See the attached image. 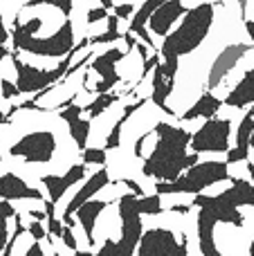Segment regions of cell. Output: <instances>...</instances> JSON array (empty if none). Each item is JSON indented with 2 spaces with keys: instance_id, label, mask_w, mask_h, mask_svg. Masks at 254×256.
I'll list each match as a JSON object with an SVG mask.
<instances>
[{
  "instance_id": "1",
  "label": "cell",
  "mask_w": 254,
  "mask_h": 256,
  "mask_svg": "<svg viewBox=\"0 0 254 256\" xmlns=\"http://www.w3.org/2000/svg\"><path fill=\"white\" fill-rule=\"evenodd\" d=\"M232 186L218 196H196V232L200 256H250L254 234L248 232L243 209H254V186L250 180L230 178Z\"/></svg>"
},
{
  "instance_id": "2",
  "label": "cell",
  "mask_w": 254,
  "mask_h": 256,
  "mask_svg": "<svg viewBox=\"0 0 254 256\" xmlns=\"http://www.w3.org/2000/svg\"><path fill=\"white\" fill-rule=\"evenodd\" d=\"M14 54L32 58H66L76 48L74 20L48 0H27L12 22Z\"/></svg>"
},
{
  "instance_id": "3",
  "label": "cell",
  "mask_w": 254,
  "mask_h": 256,
  "mask_svg": "<svg viewBox=\"0 0 254 256\" xmlns=\"http://www.w3.org/2000/svg\"><path fill=\"white\" fill-rule=\"evenodd\" d=\"M158 144L153 153L144 160L142 173L156 182H176L184 171L200 162V155L187 153L192 144V132L166 122H158L153 128Z\"/></svg>"
},
{
  "instance_id": "4",
  "label": "cell",
  "mask_w": 254,
  "mask_h": 256,
  "mask_svg": "<svg viewBox=\"0 0 254 256\" xmlns=\"http://www.w3.org/2000/svg\"><path fill=\"white\" fill-rule=\"evenodd\" d=\"M216 7H218L216 2H200L189 9L178 30H174L166 38H162L160 52H158L162 61H180V56L196 52L212 32Z\"/></svg>"
},
{
  "instance_id": "5",
  "label": "cell",
  "mask_w": 254,
  "mask_h": 256,
  "mask_svg": "<svg viewBox=\"0 0 254 256\" xmlns=\"http://www.w3.org/2000/svg\"><path fill=\"white\" fill-rule=\"evenodd\" d=\"M230 166L228 162H198L189 171H184L176 182H156V194L158 196H200L205 189L218 184V182L230 180Z\"/></svg>"
},
{
  "instance_id": "6",
  "label": "cell",
  "mask_w": 254,
  "mask_h": 256,
  "mask_svg": "<svg viewBox=\"0 0 254 256\" xmlns=\"http://www.w3.org/2000/svg\"><path fill=\"white\" fill-rule=\"evenodd\" d=\"M138 196L124 194L120 198V220H122V236L120 240H110L99 248V252L94 256H135L138 245L142 240L144 227H142V214L138 207Z\"/></svg>"
},
{
  "instance_id": "7",
  "label": "cell",
  "mask_w": 254,
  "mask_h": 256,
  "mask_svg": "<svg viewBox=\"0 0 254 256\" xmlns=\"http://www.w3.org/2000/svg\"><path fill=\"white\" fill-rule=\"evenodd\" d=\"M58 135L52 128H36L25 135H20L14 144H9L7 153L9 158L20 160L22 164H32V166H40V164H50L58 153Z\"/></svg>"
},
{
  "instance_id": "8",
  "label": "cell",
  "mask_w": 254,
  "mask_h": 256,
  "mask_svg": "<svg viewBox=\"0 0 254 256\" xmlns=\"http://www.w3.org/2000/svg\"><path fill=\"white\" fill-rule=\"evenodd\" d=\"M135 256H189L187 234H176L166 227H153L142 234Z\"/></svg>"
},
{
  "instance_id": "9",
  "label": "cell",
  "mask_w": 254,
  "mask_h": 256,
  "mask_svg": "<svg viewBox=\"0 0 254 256\" xmlns=\"http://www.w3.org/2000/svg\"><path fill=\"white\" fill-rule=\"evenodd\" d=\"M230 137H232V122L230 120H207L205 124L198 128L196 132H192V153L202 155V153H228L230 146Z\"/></svg>"
},
{
  "instance_id": "10",
  "label": "cell",
  "mask_w": 254,
  "mask_h": 256,
  "mask_svg": "<svg viewBox=\"0 0 254 256\" xmlns=\"http://www.w3.org/2000/svg\"><path fill=\"white\" fill-rule=\"evenodd\" d=\"M250 52H254L252 43H232L225 50H220V54L216 56V61L212 63L210 76H207V92L220 88V84L228 79L230 72H232Z\"/></svg>"
},
{
  "instance_id": "11",
  "label": "cell",
  "mask_w": 254,
  "mask_h": 256,
  "mask_svg": "<svg viewBox=\"0 0 254 256\" xmlns=\"http://www.w3.org/2000/svg\"><path fill=\"white\" fill-rule=\"evenodd\" d=\"M110 184V173H108V168H99L97 173H92V176L86 180V184L81 186L79 191L74 194V198L68 202L66 212H63V225L70 227V230H74L76 220H74V214L79 212L81 207H84L86 202H90V200H94V196L99 194L102 189H106V186Z\"/></svg>"
},
{
  "instance_id": "12",
  "label": "cell",
  "mask_w": 254,
  "mask_h": 256,
  "mask_svg": "<svg viewBox=\"0 0 254 256\" xmlns=\"http://www.w3.org/2000/svg\"><path fill=\"white\" fill-rule=\"evenodd\" d=\"M124 56H126V54L122 52V50L112 48V50H108V52H104V54H99V56L92 58L90 70L97 72V74L102 76V81H97V84H94L92 92H97V94L112 92V88H115V86L122 81L120 72H117V63H120Z\"/></svg>"
},
{
  "instance_id": "13",
  "label": "cell",
  "mask_w": 254,
  "mask_h": 256,
  "mask_svg": "<svg viewBox=\"0 0 254 256\" xmlns=\"http://www.w3.org/2000/svg\"><path fill=\"white\" fill-rule=\"evenodd\" d=\"M86 176H88V166H86V164H72V166L68 168V173H63V176H54V173L43 176L40 178V184L48 189L50 202L58 204V200L68 194V189H72L74 184H79Z\"/></svg>"
},
{
  "instance_id": "14",
  "label": "cell",
  "mask_w": 254,
  "mask_h": 256,
  "mask_svg": "<svg viewBox=\"0 0 254 256\" xmlns=\"http://www.w3.org/2000/svg\"><path fill=\"white\" fill-rule=\"evenodd\" d=\"M187 12H189V7L182 0H169V2H164L160 9H156V12L151 14L146 25L156 36L166 38V36L171 34V27H174L180 18H184Z\"/></svg>"
},
{
  "instance_id": "15",
  "label": "cell",
  "mask_w": 254,
  "mask_h": 256,
  "mask_svg": "<svg viewBox=\"0 0 254 256\" xmlns=\"http://www.w3.org/2000/svg\"><path fill=\"white\" fill-rule=\"evenodd\" d=\"M0 198L7 200V202H16V200H40V202H45L48 200L40 194V189L27 184L20 176L12 171L0 176Z\"/></svg>"
},
{
  "instance_id": "16",
  "label": "cell",
  "mask_w": 254,
  "mask_h": 256,
  "mask_svg": "<svg viewBox=\"0 0 254 256\" xmlns=\"http://www.w3.org/2000/svg\"><path fill=\"white\" fill-rule=\"evenodd\" d=\"M84 108L72 104V106H66L63 110H58V117L68 124V132H70L72 142L76 144L79 150L88 148V140H90V130H92V122L84 120Z\"/></svg>"
},
{
  "instance_id": "17",
  "label": "cell",
  "mask_w": 254,
  "mask_h": 256,
  "mask_svg": "<svg viewBox=\"0 0 254 256\" xmlns=\"http://www.w3.org/2000/svg\"><path fill=\"white\" fill-rule=\"evenodd\" d=\"M254 132V106L246 112V117L241 120V124L236 128V144L234 148L228 150V166L230 164H238V162H248L250 158V140Z\"/></svg>"
},
{
  "instance_id": "18",
  "label": "cell",
  "mask_w": 254,
  "mask_h": 256,
  "mask_svg": "<svg viewBox=\"0 0 254 256\" xmlns=\"http://www.w3.org/2000/svg\"><path fill=\"white\" fill-rule=\"evenodd\" d=\"M164 2H169V0H144V4L135 12V16L130 18V25H128V32L133 36H138V38H142V43L146 45V48H158V43L153 40V36L148 34V18H151V14L156 12V9H160Z\"/></svg>"
},
{
  "instance_id": "19",
  "label": "cell",
  "mask_w": 254,
  "mask_h": 256,
  "mask_svg": "<svg viewBox=\"0 0 254 256\" xmlns=\"http://www.w3.org/2000/svg\"><path fill=\"white\" fill-rule=\"evenodd\" d=\"M223 106H230V108H243L248 106H254V68L243 74V79L234 86V90L223 99Z\"/></svg>"
},
{
  "instance_id": "20",
  "label": "cell",
  "mask_w": 254,
  "mask_h": 256,
  "mask_svg": "<svg viewBox=\"0 0 254 256\" xmlns=\"http://www.w3.org/2000/svg\"><path fill=\"white\" fill-rule=\"evenodd\" d=\"M220 108H223V99L214 97V92H202L200 97H198V102L194 104L187 112H182V115H180V120H182V122L205 120L207 122V120H214V117L218 115Z\"/></svg>"
},
{
  "instance_id": "21",
  "label": "cell",
  "mask_w": 254,
  "mask_h": 256,
  "mask_svg": "<svg viewBox=\"0 0 254 256\" xmlns=\"http://www.w3.org/2000/svg\"><path fill=\"white\" fill-rule=\"evenodd\" d=\"M106 207H108L106 200H90V202H86L84 207L74 214L79 225L84 227L86 240H88L90 248L94 245V227H97V220H99V216L106 212Z\"/></svg>"
},
{
  "instance_id": "22",
  "label": "cell",
  "mask_w": 254,
  "mask_h": 256,
  "mask_svg": "<svg viewBox=\"0 0 254 256\" xmlns=\"http://www.w3.org/2000/svg\"><path fill=\"white\" fill-rule=\"evenodd\" d=\"M174 86L171 81L164 79V74H162L160 66L153 70V92H151V102L156 104L158 108H160L162 112H166V115H176L174 108H169V104H166V99L171 97V92H174Z\"/></svg>"
},
{
  "instance_id": "23",
  "label": "cell",
  "mask_w": 254,
  "mask_h": 256,
  "mask_svg": "<svg viewBox=\"0 0 254 256\" xmlns=\"http://www.w3.org/2000/svg\"><path fill=\"white\" fill-rule=\"evenodd\" d=\"M146 106V99H140V102H135V104H128V106L124 108V112H122V117L117 120V124L110 128V132H108V137H106V144H104V150H117L122 146V130H124V126H126V122L130 120V117L135 115V112L140 110V108H144Z\"/></svg>"
},
{
  "instance_id": "24",
  "label": "cell",
  "mask_w": 254,
  "mask_h": 256,
  "mask_svg": "<svg viewBox=\"0 0 254 256\" xmlns=\"http://www.w3.org/2000/svg\"><path fill=\"white\" fill-rule=\"evenodd\" d=\"M120 94L117 92H106V94H97V97H94V102H90L88 106L84 108V112L86 115H88V120L92 122V120H97V117H102L104 112L108 110V108L112 106V104H117L120 102Z\"/></svg>"
},
{
  "instance_id": "25",
  "label": "cell",
  "mask_w": 254,
  "mask_h": 256,
  "mask_svg": "<svg viewBox=\"0 0 254 256\" xmlns=\"http://www.w3.org/2000/svg\"><path fill=\"white\" fill-rule=\"evenodd\" d=\"M16 207H14L12 202H7V200H0V254L4 252V248H7L9 243V225L7 220L9 218H16Z\"/></svg>"
},
{
  "instance_id": "26",
  "label": "cell",
  "mask_w": 254,
  "mask_h": 256,
  "mask_svg": "<svg viewBox=\"0 0 254 256\" xmlns=\"http://www.w3.org/2000/svg\"><path fill=\"white\" fill-rule=\"evenodd\" d=\"M138 207H140L142 216H160V214L164 212V207H162V196H158V194L142 196V198L138 200Z\"/></svg>"
},
{
  "instance_id": "27",
  "label": "cell",
  "mask_w": 254,
  "mask_h": 256,
  "mask_svg": "<svg viewBox=\"0 0 254 256\" xmlns=\"http://www.w3.org/2000/svg\"><path fill=\"white\" fill-rule=\"evenodd\" d=\"M106 162H108V153L104 148L88 146L86 150H81V164H86V166H106Z\"/></svg>"
},
{
  "instance_id": "28",
  "label": "cell",
  "mask_w": 254,
  "mask_h": 256,
  "mask_svg": "<svg viewBox=\"0 0 254 256\" xmlns=\"http://www.w3.org/2000/svg\"><path fill=\"white\" fill-rule=\"evenodd\" d=\"M0 97H2V99H7V102H12V99L22 97V94L18 92V88H16V81L7 79V76H0Z\"/></svg>"
},
{
  "instance_id": "29",
  "label": "cell",
  "mask_w": 254,
  "mask_h": 256,
  "mask_svg": "<svg viewBox=\"0 0 254 256\" xmlns=\"http://www.w3.org/2000/svg\"><path fill=\"white\" fill-rule=\"evenodd\" d=\"M108 16H110V12L104 7H90L88 12H86V25H97V22L102 20H108Z\"/></svg>"
},
{
  "instance_id": "30",
  "label": "cell",
  "mask_w": 254,
  "mask_h": 256,
  "mask_svg": "<svg viewBox=\"0 0 254 256\" xmlns=\"http://www.w3.org/2000/svg\"><path fill=\"white\" fill-rule=\"evenodd\" d=\"M27 234H30L32 240H36V243L48 240V230H45L43 222H38V220H32L30 225H27Z\"/></svg>"
},
{
  "instance_id": "31",
  "label": "cell",
  "mask_w": 254,
  "mask_h": 256,
  "mask_svg": "<svg viewBox=\"0 0 254 256\" xmlns=\"http://www.w3.org/2000/svg\"><path fill=\"white\" fill-rule=\"evenodd\" d=\"M122 34L120 32H110L108 30L106 34L102 36H90V48H94V45H106V43H115V40H120Z\"/></svg>"
},
{
  "instance_id": "32",
  "label": "cell",
  "mask_w": 254,
  "mask_h": 256,
  "mask_svg": "<svg viewBox=\"0 0 254 256\" xmlns=\"http://www.w3.org/2000/svg\"><path fill=\"white\" fill-rule=\"evenodd\" d=\"M112 16H117L120 20H130V18L135 16V7L133 4H115Z\"/></svg>"
},
{
  "instance_id": "33",
  "label": "cell",
  "mask_w": 254,
  "mask_h": 256,
  "mask_svg": "<svg viewBox=\"0 0 254 256\" xmlns=\"http://www.w3.org/2000/svg\"><path fill=\"white\" fill-rule=\"evenodd\" d=\"M160 61H162V58H160V54H153V56H148L146 61H142L144 66H142V74H140V81H144V79H146V76H148V72H151V70H156V68L160 66Z\"/></svg>"
},
{
  "instance_id": "34",
  "label": "cell",
  "mask_w": 254,
  "mask_h": 256,
  "mask_svg": "<svg viewBox=\"0 0 254 256\" xmlns=\"http://www.w3.org/2000/svg\"><path fill=\"white\" fill-rule=\"evenodd\" d=\"M61 240H63V245H66L68 250H72V252H76V250H79V245H76V236H74V232H72L70 227H66V225H63Z\"/></svg>"
},
{
  "instance_id": "35",
  "label": "cell",
  "mask_w": 254,
  "mask_h": 256,
  "mask_svg": "<svg viewBox=\"0 0 254 256\" xmlns=\"http://www.w3.org/2000/svg\"><path fill=\"white\" fill-rule=\"evenodd\" d=\"M12 40L7 25H4V16H2V7H0V48H7V43Z\"/></svg>"
},
{
  "instance_id": "36",
  "label": "cell",
  "mask_w": 254,
  "mask_h": 256,
  "mask_svg": "<svg viewBox=\"0 0 254 256\" xmlns=\"http://www.w3.org/2000/svg\"><path fill=\"white\" fill-rule=\"evenodd\" d=\"M153 135V130H148V132H144L142 137H140L138 142H135V148H133V153H135V158H144V144L148 142V137Z\"/></svg>"
},
{
  "instance_id": "37",
  "label": "cell",
  "mask_w": 254,
  "mask_h": 256,
  "mask_svg": "<svg viewBox=\"0 0 254 256\" xmlns=\"http://www.w3.org/2000/svg\"><path fill=\"white\" fill-rule=\"evenodd\" d=\"M122 184H126V186H128V189H130V194H133V196H138V198H142V196H144L142 186H140L135 180H128V178H126V180H122Z\"/></svg>"
},
{
  "instance_id": "38",
  "label": "cell",
  "mask_w": 254,
  "mask_h": 256,
  "mask_svg": "<svg viewBox=\"0 0 254 256\" xmlns=\"http://www.w3.org/2000/svg\"><path fill=\"white\" fill-rule=\"evenodd\" d=\"M25 256H45V252H43V248H40V243L34 240V243L25 250Z\"/></svg>"
},
{
  "instance_id": "39",
  "label": "cell",
  "mask_w": 254,
  "mask_h": 256,
  "mask_svg": "<svg viewBox=\"0 0 254 256\" xmlns=\"http://www.w3.org/2000/svg\"><path fill=\"white\" fill-rule=\"evenodd\" d=\"M169 212H174V214H182V216H187V214L192 212V204H174V207H171Z\"/></svg>"
},
{
  "instance_id": "40",
  "label": "cell",
  "mask_w": 254,
  "mask_h": 256,
  "mask_svg": "<svg viewBox=\"0 0 254 256\" xmlns=\"http://www.w3.org/2000/svg\"><path fill=\"white\" fill-rule=\"evenodd\" d=\"M30 216L34 218V220H38V222L48 220V216H45V212H43V209H32V212H30Z\"/></svg>"
},
{
  "instance_id": "41",
  "label": "cell",
  "mask_w": 254,
  "mask_h": 256,
  "mask_svg": "<svg viewBox=\"0 0 254 256\" xmlns=\"http://www.w3.org/2000/svg\"><path fill=\"white\" fill-rule=\"evenodd\" d=\"M124 40H126V45H128V50H133L135 45L140 43V40H138V36H133V34H130V32H128V34H124Z\"/></svg>"
},
{
  "instance_id": "42",
  "label": "cell",
  "mask_w": 254,
  "mask_h": 256,
  "mask_svg": "<svg viewBox=\"0 0 254 256\" xmlns=\"http://www.w3.org/2000/svg\"><path fill=\"white\" fill-rule=\"evenodd\" d=\"M135 50L140 52L142 61H146V58H148V48H146V45H144V43H138V45H135Z\"/></svg>"
},
{
  "instance_id": "43",
  "label": "cell",
  "mask_w": 254,
  "mask_h": 256,
  "mask_svg": "<svg viewBox=\"0 0 254 256\" xmlns=\"http://www.w3.org/2000/svg\"><path fill=\"white\" fill-rule=\"evenodd\" d=\"M99 2H102V7H104V9H108V12H112V9H115L112 0H99Z\"/></svg>"
},
{
  "instance_id": "44",
  "label": "cell",
  "mask_w": 254,
  "mask_h": 256,
  "mask_svg": "<svg viewBox=\"0 0 254 256\" xmlns=\"http://www.w3.org/2000/svg\"><path fill=\"white\" fill-rule=\"evenodd\" d=\"M7 56H12V52H9L7 48H0V63H2Z\"/></svg>"
},
{
  "instance_id": "45",
  "label": "cell",
  "mask_w": 254,
  "mask_h": 256,
  "mask_svg": "<svg viewBox=\"0 0 254 256\" xmlns=\"http://www.w3.org/2000/svg\"><path fill=\"white\" fill-rule=\"evenodd\" d=\"M248 173H250V182L254 186V162H248Z\"/></svg>"
},
{
  "instance_id": "46",
  "label": "cell",
  "mask_w": 254,
  "mask_h": 256,
  "mask_svg": "<svg viewBox=\"0 0 254 256\" xmlns=\"http://www.w3.org/2000/svg\"><path fill=\"white\" fill-rule=\"evenodd\" d=\"M0 124H9V117L2 112V108H0Z\"/></svg>"
},
{
  "instance_id": "47",
  "label": "cell",
  "mask_w": 254,
  "mask_h": 256,
  "mask_svg": "<svg viewBox=\"0 0 254 256\" xmlns=\"http://www.w3.org/2000/svg\"><path fill=\"white\" fill-rule=\"evenodd\" d=\"M74 256H94V254H92V252H81V250H76Z\"/></svg>"
},
{
  "instance_id": "48",
  "label": "cell",
  "mask_w": 254,
  "mask_h": 256,
  "mask_svg": "<svg viewBox=\"0 0 254 256\" xmlns=\"http://www.w3.org/2000/svg\"><path fill=\"white\" fill-rule=\"evenodd\" d=\"M250 256H254V238H252V243H250Z\"/></svg>"
},
{
  "instance_id": "49",
  "label": "cell",
  "mask_w": 254,
  "mask_h": 256,
  "mask_svg": "<svg viewBox=\"0 0 254 256\" xmlns=\"http://www.w3.org/2000/svg\"><path fill=\"white\" fill-rule=\"evenodd\" d=\"M250 148L254 150V132H252V140H250Z\"/></svg>"
},
{
  "instance_id": "50",
  "label": "cell",
  "mask_w": 254,
  "mask_h": 256,
  "mask_svg": "<svg viewBox=\"0 0 254 256\" xmlns=\"http://www.w3.org/2000/svg\"><path fill=\"white\" fill-rule=\"evenodd\" d=\"M0 162H2V150H0Z\"/></svg>"
},
{
  "instance_id": "51",
  "label": "cell",
  "mask_w": 254,
  "mask_h": 256,
  "mask_svg": "<svg viewBox=\"0 0 254 256\" xmlns=\"http://www.w3.org/2000/svg\"><path fill=\"white\" fill-rule=\"evenodd\" d=\"M220 2H223V0H220Z\"/></svg>"
}]
</instances>
